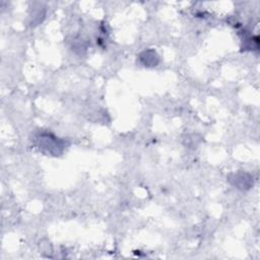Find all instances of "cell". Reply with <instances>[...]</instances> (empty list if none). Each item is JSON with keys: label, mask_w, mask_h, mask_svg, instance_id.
<instances>
[{"label": "cell", "mask_w": 260, "mask_h": 260, "mask_svg": "<svg viewBox=\"0 0 260 260\" xmlns=\"http://www.w3.org/2000/svg\"><path fill=\"white\" fill-rule=\"evenodd\" d=\"M38 146L40 149L46 150L49 153L57 154L60 153L63 149V144L61 140H58L57 137L50 133H43L38 137Z\"/></svg>", "instance_id": "1"}, {"label": "cell", "mask_w": 260, "mask_h": 260, "mask_svg": "<svg viewBox=\"0 0 260 260\" xmlns=\"http://www.w3.org/2000/svg\"><path fill=\"white\" fill-rule=\"evenodd\" d=\"M139 57H140L141 62L145 66H155L159 62V56L152 50H148V51L143 52V53H141V55Z\"/></svg>", "instance_id": "2"}]
</instances>
